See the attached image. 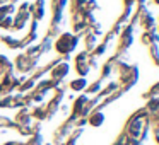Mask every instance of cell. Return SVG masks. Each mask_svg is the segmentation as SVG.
Listing matches in <instances>:
<instances>
[{"label": "cell", "mask_w": 159, "mask_h": 145, "mask_svg": "<svg viewBox=\"0 0 159 145\" xmlns=\"http://www.w3.org/2000/svg\"><path fill=\"white\" fill-rule=\"evenodd\" d=\"M75 46H77V38L74 34H70V33H63V34L57 39V43H55L57 51H60L62 55L70 53Z\"/></svg>", "instance_id": "1"}, {"label": "cell", "mask_w": 159, "mask_h": 145, "mask_svg": "<svg viewBox=\"0 0 159 145\" xmlns=\"http://www.w3.org/2000/svg\"><path fill=\"white\" fill-rule=\"evenodd\" d=\"M69 70H70V67H69V63H65V62H60L58 65H55L52 68V77H53V80H62L63 77H67V73H69Z\"/></svg>", "instance_id": "2"}, {"label": "cell", "mask_w": 159, "mask_h": 145, "mask_svg": "<svg viewBox=\"0 0 159 145\" xmlns=\"http://www.w3.org/2000/svg\"><path fill=\"white\" fill-rule=\"evenodd\" d=\"M31 111L28 108H21L16 114V125L17 126H24V125H31Z\"/></svg>", "instance_id": "3"}, {"label": "cell", "mask_w": 159, "mask_h": 145, "mask_svg": "<svg viewBox=\"0 0 159 145\" xmlns=\"http://www.w3.org/2000/svg\"><path fill=\"white\" fill-rule=\"evenodd\" d=\"M87 123H89L91 126H101V125L104 123V114L101 113L99 109H94L93 113L87 116Z\"/></svg>", "instance_id": "4"}, {"label": "cell", "mask_w": 159, "mask_h": 145, "mask_svg": "<svg viewBox=\"0 0 159 145\" xmlns=\"http://www.w3.org/2000/svg\"><path fill=\"white\" fill-rule=\"evenodd\" d=\"M86 87H87L86 77H79V79L70 82V89H72L74 92H82V90H86Z\"/></svg>", "instance_id": "5"}, {"label": "cell", "mask_w": 159, "mask_h": 145, "mask_svg": "<svg viewBox=\"0 0 159 145\" xmlns=\"http://www.w3.org/2000/svg\"><path fill=\"white\" fill-rule=\"evenodd\" d=\"M75 70H77V73H79L80 77H86L91 68H89V65H87L86 62H75Z\"/></svg>", "instance_id": "6"}, {"label": "cell", "mask_w": 159, "mask_h": 145, "mask_svg": "<svg viewBox=\"0 0 159 145\" xmlns=\"http://www.w3.org/2000/svg\"><path fill=\"white\" fill-rule=\"evenodd\" d=\"M0 126H4V128H17V125H16V121H12L11 118L0 116Z\"/></svg>", "instance_id": "7"}, {"label": "cell", "mask_w": 159, "mask_h": 145, "mask_svg": "<svg viewBox=\"0 0 159 145\" xmlns=\"http://www.w3.org/2000/svg\"><path fill=\"white\" fill-rule=\"evenodd\" d=\"M144 97H159V82L157 84H154V86L151 87V90H149L147 94H144Z\"/></svg>", "instance_id": "8"}, {"label": "cell", "mask_w": 159, "mask_h": 145, "mask_svg": "<svg viewBox=\"0 0 159 145\" xmlns=\"http://www.w3.org/2000/svg\"><path fill=\"white\" fill-rule=\"evenodd\" d=\"M86 90H87V94H96V92H99V90H101V82L98 80V82L91 84L89 87H86Z\"/></svg>", "instance_id": "9"}, {"label": "cell", "mask_w": 159, "mask_h": 145, "mask_svg": "<svg viewBox=\"0 0 159 145\" xmlns=\"http://www.w3.org/2000/svg\"><path fill=\"white\" fill-rule=\"evenodd\" d=\"M156 4H157V5H159V0H156Z\"/></svg>", "instance_id": "10"}, {"label": "cell", "mask_w": 159, "mask_h": 145, "mask_svg": "<svg viewBox=\"0 0 159 145\" xmlns=\"http://www.w3.org/2000/svg\"><path fill=\"white\" fill-rule=\"evenodd\" d=\"M0 41H2V38H0Z\"/></svg>", "instance_id": "11"}]
</instances>
